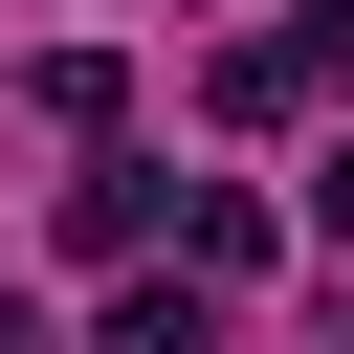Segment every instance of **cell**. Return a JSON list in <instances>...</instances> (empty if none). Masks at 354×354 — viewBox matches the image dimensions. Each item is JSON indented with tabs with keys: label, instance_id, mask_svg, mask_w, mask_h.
Masks as SVG:
<instances>
[{
	"label": "cell",
	"instance_id": "obj_1",
	"mask_svg": "<svg viewBox=\"0 0 354 354\" xmlns=\"http://www.w3.org/2000/svg\"><path fill=\"white\" fill-rule=\"evenodd\" d=\"M155 221H177V177H155V155H88V177H66V243H88V266H133Z\"/></svg>",
	"mask_w": 354,
	"mask_h": 354
},
{
	"label": "cell",
	"instance_id": "obj_2",
	"mask_svg": "<svg viewBox=\"0 0 354 354\" xmlns=\"http://www.w3.org/2000/svg\"><path fill=\"white\" fill-rule=\"evenodd\" d=\"M177 266H199V288H266V199H243V177H177Z\"/></svg>",
	"mask_w": 354,
	"mask_h": 354
},
{
	"label": "cell",
	"instance_id": "obj_3",
	"mask_svg": "<svg viewBox=\"0 0 354 354\" xmlns=\"http://www.w3.org/2000/svg\"><path fill=\"white\" fill-rule=\"evenodd\" d=\"M111 354H221V288H199V266H177V288H133V310H111Z\"/></svg>",
	"mask_w": 354,
	"mask_h": 354
},
{
	"label": "cell",
	"instance_id": "obj_4",
	"mask_svg": "<svg viewBox=\"0 0 354 354\" xmlns=\"http://www.w3.org/2000/svg\"><path fill=\"white\" fill-rule=\"evenodd\" d=\"M310 243H354V133H332V155H310Z\"/></svg>",
	"mask_w": 354,
	"mask_h": 354
}]
</instances>
